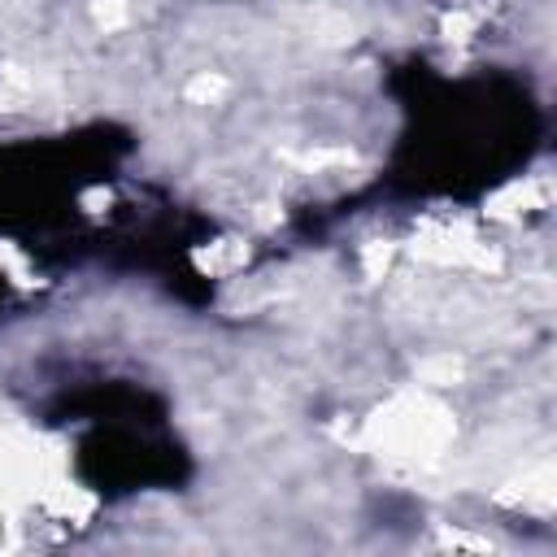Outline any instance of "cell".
Masks as SVG:
<instances>
[{
    "label": "cell",
    "mask_w": 557,
    "mask_h": 557,
    "mask_svg": "<svg viewBox=\"0 0 557 557\" xmlns=\"http://www.w3.org/2000/svg\"><path fill=\"white\" fill-rule=\"evenodd\" d=\"M222 87H226L222 78H209V74H205V78H196V83L187 87V96H191V100H213V96H222Z\"/></svg>",
    "instance_id": "4"
},
{
    "label": "cell",
    "mask_w": 557,
    "mask_h": 557,
    "mask_svg": "<svg viewBox=\"0 0 557 557\" xmlns=\"http://www.w3.org/2000/svg\"><path fill=\"white\" fill-rule=\"evenodd\" d=\"M387 257H392V248H387V244H370V248H366V270H370V274H379V265H387Z\"/></svg>",
    "instance_id": "6"
},
{
    "label": "cell",
    "mask_w": 557,
    "mask_h": 557,
    "mask_svg": "<svg viewBox=\"0 0 557 557\" xmlns=\"http://www.w3.org/2000/svg\"><path fill=\"white\" fill-rule=\"evenodd\" d=\"M91 9H96V22L104 30H117L126 22V0H91Z\"/></svg>",
    "instance_id": "3"
},
{
    "label": "cell",
    "mask_w": 557,
    "mask_h": 557,
    "mask_svg": "<svg viewBox=\"0 0 557 557\" xmlns=\"http://www.w3.org/2000/svg\"><path fill=\"white\" fill-rule=\"evenodd\" d=\"M457 374H461V361H457V357H431V361L418 366V379H422V383H435V387H440V383H453Z\"/></svg>",
    "instance_id": "2"
},
{
    "label": "cell",
    "mask_w": 557,
    "mask_h": 557,
    "mask_svg": "<svg viewBox=\"0 0 557 557\" xmlns=\"http://www.w3.org/2000/svg\"><path fill=\"white\" fill-rule=\"evenodd\" d=\"M366 440L379 457L396 461H435L453 440V418L431 396H396L366 426Z\"/></svg>",
    "instance_id": "1"
},
{
    "label": "cell",
    "mask_w": 557,
    "mask_h": 557,
    "mask_svg": "<svg viewBox=\"0 0 557 557\" xmlns=\"http://www.w3.org/2000/svg\"><path fill=\"white\" fill-rule=\"evenodd\" d=\"M474 22H479L474 13H453V17L444 22V30H448V39H466V35L474 30Z\"/></svg>",
    "instance_id": "5"
}]
</instances>
